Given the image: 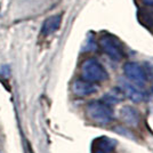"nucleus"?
I'll return each mask as SVG.
<instances>
[{
    "label": "nucleus",
    "instance_id": "nucleus-9",
    "mask_svg": "<svg viewBox=\"0 0 153 153\" xmlns=\"http://www.w3.org/2000/svg\"><path fill=\"white\" fill-rule=\"evenodd\" d=\"M123 98H125V94L122 93L120 87H117V88H113V89L110 90L108 93H106L105 96H104V98H103V101L111 105L113 103L121 102Z\"/></svg>",
    "mask_w": 153,
    "mask_h": 153
},
{
    "label": "nucleus",
    "instance_id": "nucleus-1",
    "mask_svg": "<svg viewBox=\"0 0 153 153\" xmlns=\"http://www.w3.org/2000/svg\"><path fill=\"white\" fill-rule=\"evenodd\" d=\"M86 112L97 125H108L113 119V111L111 105L104 101L90 102L86 108Z\"/></svg>",
    "mask_w": 153,
    "mask_h": 153
},
{
    "label": "nucleus",
    "instance_id": "nucleus-3",
    "mask_svg": "<svg viewBox=\"0 0 153 153\" xmlns=\"http://www.w3.org/2000/svg\"><path fill=\"white\" fill-rule=\"evenodd\" d=\"M100 46L102 51L114 61H120L123 57V49L120 42L112 36L104 34L100 39Z\"/></svg>",
    "mask_w": 153,
    "mask_h": 153
},
{
    "label": "nucleus",
    "instance_id": "nucleus-7",
    "mask_svg": "<svg viewBox=\"0 0 153 153\" xmlns=\"http://www.w3.org/2000/svg\"><path fill=\"white\" fill-rule=\"evenodd\" d=\"M96 87L93 82H89L87 80H76L72 85V91L76 96H89L96 93Z\"/></svg>",
    "mask_w": 153,
    "mask_h": 153
},
{
    "label": "nucleus",
    "instance_id": "nucleus-6",
    "mask_svg": "<svg viewBox=\"0 0 153 153\" xmlns=\"http://www.w3.org/2000/svg\"><path fill=\"white\" fill-rule=\"evenodd\" d=\"M120 118L125 125L129 127H137L140 125V112L133 106H123L120 110Z\"/></svg>",
    "mask_w": 153,
    "mask_h": 153
},
{
    "label": "nucleus",
    "instance_id": "nucleus-8",
    "mask_svg": "<svg viewBox=\"0 0 153 153\" xmlns=\"http://www.w3.org/2000/svg\"><path fill=\"white\" fill-rule=\"evenodd\" d=\"M62 23V15H54L46 19L41 27V33L44 36H49L59 29Z\"/></svg>",
    "mask_w": 153,
    "mask_h": 153
},
{
    "label": "nucleus",
    "instance_id": "nucleus-10",
    "mask_svg": "<svg viewBox=\"0 0 153 153\" xmlns=\"http://www.w3.org/2000/svg\"><path fill=\"white\" fill-rule=\"evenodd\" d=\"M113 152V143L111 140L103 137L101 140H97L95 143L94 153H112Z\"/></svg>",
    "mask_w": 153,
    "mask_h": 153
},
{
    "label": "nucleus",
    "instance_id": "nucleus-5",
    "mask_svg": "<svg viewBox=\"0 0 153 153\" xmlns=\"http://www.w3.org/2000/svg\"><path fill=\"white\" fill-rule=\"evenodd\" d=\"M120 89L125 94V97H128L130 101L135 103L143 102L145 100V93L140 89V87L136 86L135 83L130 82L128 80L122 79L120 80Z\"/></svg>",
    "mask_w": 153,
    "mask_h": 153
},
{
    "label": "nucleus",
    "instance_id": "nucleus-12",
    "mask_svg": "<svg viewBox=\"0 0 153 153\" xmlns=\"http://www.w3.org/2000/svg\"><path fill=\"white\" fill-rule=\"evenodd\" d=\"M152 91H153V86H152Z\"/></svg>",
    "mask_w": 153,
    "mask_h": 153
},
{
    "label": "nucleus",
    "instance_id": "nucleus-4",
    "mask_svg": "<svg viewBox=\"0 0 153 153\" xmlns=\"http://www.w3.org/2000/svg\"><path fill=\"white\" fill-rule=\"evenodd\" d=\"M123 73L128 81L135 83L136 86L142 87L144 86L147 80V74L143 66L135 62H128L123 66Z\"/></svg>",
    "mask_w": 153,
    "mask_h": 153
},
{
    "label": "nucleus",
    "instance_id": "nucleus-11",
    "mask_svg": "<svg viewBox=\"0 0 153 153\" xmlns=\"http://www.w3.org/2000/svg\"><path fill=\"white\" fill-rule=\"evenodd\" d=\"M142 2L146 6H153V0H142Z\"/></svg>",
    "mask_w": 153,
    "mask_h": 153
},
{
    "label": "nucleus",
    "instance_id": "nucleus-2",
    "mask_svg": "<svg viewBox=\"0 0 153 153\" xmlns=\"http://www.w3.org/2000/svg\"><path fill=\"white\" fill-rule=\"evenodd\" d=\"M81 76L89 82H102L108 78L106 70L95 58H88L81 64Z\"/></svg>",
    "mask_w": 153,
    "mask_h": 153
}]
</instances>
